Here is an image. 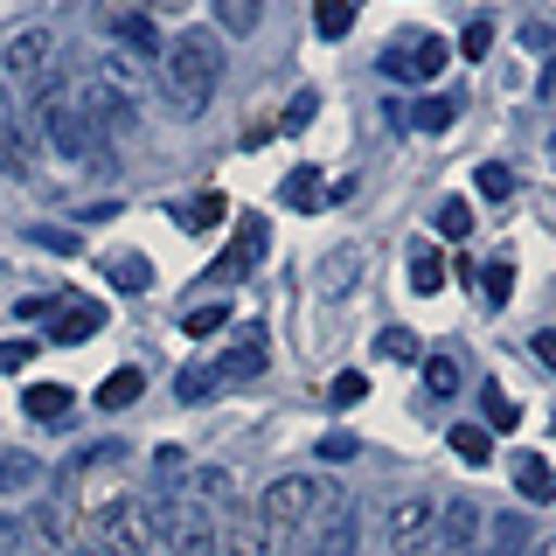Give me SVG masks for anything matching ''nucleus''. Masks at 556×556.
<instances>
[{"label":"nucleus","mask_w":556,"mask_h":556,"mask_svg":"<svg viewBox=\"0 0 556 556\" xmlns=\"http://www.w3.org/2000/svg\"><path fill=\"white\" fill-rule=\"evenodd\" d=\"M223 556H271V529L257 501H230L223 508Z\"/></svg>","instance_id":"11"},{"label":"nucleus","mask_w":556,"mask_h":556,"mask_svg":"<svg viewBox=\"0 0 556 556\" xmlns=\"http://www.w3.org/2000/svg\"><path fill=\"white\" fill-rule=\"evenodd\" d=\"M208 390H216V369H188L181 376V404H202Z\"/></svg>","instance_id":"42"},{"label":"nucleus","mask_w":556,"mask_h":556,"mask_svg":"<svg viewBox=\"0 0 556 556\" xmlns=\"http://www.w3.org/2000/svg\"><path fill=\"white\" fill-rule=\"evenodd\" d=\"M480 300L486 306H508L515 300V265H508V257H494V265L480 271Z\"/></svg>","instance_id":"28"},{"label":"nucleus","mask_w":556,"mask_h":556,"mask_svg":"<svg viewBox=\"0 0 556 556\" xmlns=\"http://www.w3.org/2000/svg\"><path fill=\"white\" fill-rule=\"evenodd\" d=\"M223 327H230V306H202V313H188V334H195V341L223 334Z\"/></svg>","instance_id":"37"},{"label":"nucleus","mask_w":556,"mask_h":556,"mask_svg":"<svg viewBox=\"0 0 556 556\" xmlns=\"http://www.w3.org/2000/svg\"><path fill=\"white\" fill-rule=\"evenodd\" d=\"M98 327H104V306H98V300H70V306H56V341L77 348V341H91Z\"/></svg>","instance_id":"16"},{"label":"nucleus","mask_w":556,"mask_h":556,"mask_svg":"<svg viewBox=\"0 0 556 556\" xmlns=\"http://www.w3.org/2000/svg\"><path fill=\"white\" fill-rule=\"evenodd\" d=\"M431 230H439L445 243H466V237H473V202H466V195H445L439 216H431Z\"/></svg>","instance_id":"20"},{"label":"nucleus","mask_w":556,"mask_h":556,"mask_svg":"<svg viewBox=\"0 0 556 556\" xmlns=\"http://www.w3.org/2000/svg\"><path fill=\"white\" fill-rule=\"evenodd\" d=\"M535 355H543L549 369H556V334H535Z\"/></svg>","instance_id":"45"},{"label":"nucleus","mask_w":556,"mask_h":556,"mask_svg":"<svg viewBox=\"0 0 556 556\" xmlns=\"http://www.w3.org/2000/svg\"><path fill=\"white\" fill-rule=\"evenodd\" d=\"M306 556H355V494H334L320 515V529H313Z\"/></svg>","instance_id":"13"},{"label":"nucleus","mask_w":556,"mask_h":556,"mask_svg":"<svg viewBox=\"0 0 556 556\" xmlns=\"http://www.w3.org/2000/svg\"><path fill=\"white\" fill-rule=\"evenodd\" d=\"M410 112H417V118H410L417 132H445L452 118H459V104H452V98H425V104H410Z\"/></svg>","instance_id":"30"},{"label":"nucleus","mask_w":556,"mask_h":556,"mask_svg":"<svg viewBox=\"0 0 556 556\" xmlns=\"http://www.w3.org/2000/svg\"><path fill=\"white\" fill-rule=\"evenodd\" d=\"M243 265H251V251L237 243V251H223L216 265H208V278H216V286H237V278H243Z\"/></svg>","instance_id":"39"},{"label":"nucleus","mask_w":556,"mask_h":556,"mask_svg":"<svg viewBox=\"0 0 556 556\" xmlns=\"http://www.w3.org/2000/svg\"><path fill=\"white\" fill-rule=\"evenodd\" d=\"M486 49H494V22H466V35H459V56H486Z\"/></svg>","instance_id":"38"},{"label":"nucleus","mask_w":556,"mask_h":556,"mask_svg":"<svg viewBox=\"0 0 556 556\" xmlns=\"http://www.w3.org/2000/svg\"><path fill=\"white\" fill-rule=\"evenodd\" d=\"M35 480V459H0V486H28Z\"/></svg>","instance_id":"43"},{"label":"nucleus","mask_w":556,"mask_h":556,"mask_svg":"<svg viewBox=\"0 0 556 556\" xmlns=\"http://www.w3.org/2000/svg\"><path fill=\"white\" fill-rule=\"evenodd\" d=\"M549 431H556V417H549Z\"/></svg>","instance_id":"49"},{"label":"nucleus","mask_w":556,"mask_h":556,"mask_svg":"<svg viewBox=\"0 0 556 556\" xmlns=\"http://www.w3.org/2000/svg\"><path fill=\"white\" fill-rule=\"evenodd\" d=\"M410 286L425 292V300H431V292H445V257L439 251H417L410 257Z\"/></svg>","instance_id":"29"},{"label":"nucleus","mask_w":556,"mask_h":556,"mask_svg":"<svg viewBox=\"0 0 556 556\" xmlns=\"http://www.w3.org/2000/svg\"><path fill=\"white\" fill-rule=\"evenodd\" d=\"M355 8H362V0H313V28L341 42V35L355 28Z\"/></svg>","instance_id":"24"},{"label":"nucleus","mask_w":556,"mask_h":556,"mask_svg":"<svg viewBox=\"0 0 556 556\" xmlns=\"http://www.w3.org/2000/svg\"><path fill=\"white\" fill-rule=\"evenodd\" d=\"M480 410H486V431H515L521 425V404H515V396H501V382H486V390H480Z\"/></svg>","instance_id":"25"},{"label":"nucleus","mask_w":556,"mask_h":556,"mask_svg":"<svg viewBox=\"0 0 556 556\" xmlns=\"http://www.w3.org/2000/svg\"><path fill=\"white\" fill-rule=\"evenodd\" d=\"M208 14H216L223 35H257V22H265V0H208Z\"/></svg>","instance_id":"18"},{"label":"nucleus","mask_w":556,"mask_h":556,"mask_svg":"<svg viewBox=\"0 0 556 556\" xmlns=\"http://www.w3.org/2000/svg\"><path fill=\"white\" fill-rule=\"evenodd\" d=\"M286 202H292V208H320V202H327V174H320V167H292V174H286Z\"/></svg>","instance_id":"22"},{"label":"nucleus","mask_w":556,"mask_h":556,"mask_svg":"<svg viewBox=\"0 0 556 556\" xmlns=\"http://www.w3.org/2000/svg\"><path fill=\"white\" fill-rule=\"evenodd\" d=\"M425 382L439 396H459V362H452V355H425Z\"/></svg>","instance_id":"32"},{"label":"nucleus","mask_w":556,"mask_h":556,"mask_svg":"<svg viewBox=\"0 0 556 556\" xmlns=\"http://www.w3.org/2000/svg\"><path fill=\"white\" fill-rule=\"evenodd\" d=\"M98 28L112 35V42H126L132 56H161V49H167V42H161V28H153L139 8H112V0H104V8H98Z\"/></svg>","instance_id":"12"},{"label":"nucleus","mask_w":556,"mask_h":556,"mask_svg":"<svg viewBox=\"0 0 556 556\" xmlns=\"http://www.w3.org/2000/svg\"><path fill=\"white\" fill-rule=\"evenodd\" d=\"M28 126L49 139V147L63 153V161H104V147L91 139V126H84V112L70 104L63 91H49V98H35L28 104Z\"/></svg>","instance_id":"5"},{"label":"nucleus","mask_w":556,"mask_h":556,"mask_svg":"<svg viewBox=\"0 0 556 556\" xmlns=\"http://www.w3.org/2000/svg\"><path fill=\"white\" fill-rule=\"evenodd\" d=\"M313 118H320V91H292V104H286V132H306Z\"/></svg>","instance_id":"34"},{"label":"nucleus","mask_w":556,"mask_h":556,"mask_svg":"<svg viewBox=\"0 0 556 556\" xmlns=\"http://www.w3.org/2000/svg\"><path fill=\"white\" fill-rule=\"evenodd\" d=\"M35 243H49V251H77V237H70V230H35Z\"/></svg>","instance_id":"44"},{"label":"nucleus","mask_w":556,"mask_h":556,"mask_svg":"<svg viewBox=\"0 0 556 556\" xmlns=\"http://www.w3.org/2000/svg\"><path fill=\"white\" fill-rule=\"evenodd\" d=\"M223 216H230V202L208 188V195H188L181 208H174V223H181L188 237H208V230H223Z\"/></svg>","instance_id":"15"},{"label":"nucleus","mask_w":556,"mask_h":556,"mask_svg":"<svg viewBox=\"0 0 556 556\" xmlns=\"http://www.w3.org/2000/svg\"><path fill=\"white\" fill-rule=\"evenodd\" d=\"M515 486H521L529 501H556V473H549V459L521 452V459H515Z\"/></svg>","instance_id":"21"},{"label":"nucleus","mask_w":556,"mask_h":556,"mask_svg":"<svg viewBox=\"0 0 556 556\" xmlns=\"http://www.w3.org/2000/svg\"><path fill=\"white\" fill-rule=\"evenodd\" d=\"M445 56H452L445 35H404V42L382 49L376 63H382V77H390V84H431L445 70Z\"/></svg>","instance_id":"7"},{"label":"nucleus","mask_w":556,"mask_h":556,"mask_svg":"<svg viewBox=\"0 0 556 556\" xmlns=\"http://www.w3.org/2000/svg\"><path fill=\"white\" fill-rule=\"evenodd\" d=\"M480 195H486V202H508V195H515V174L501 167V161H486V167H480Z\"/></svg>","instance_id":"36"},{"label":"nucleus","mask_w":556,"mask_h":556,"mask_svg":"<svg viewBox=\"0 0 556 556\" xmlns=\"http://www.w3.org/2000/svg\"><path fill=\"white\" fill-rule=\"evenodd\" d=\"M341 486H327L320 473H278L265 486V529H271V556H306L313 543V529H320V515H327V501H334Z\"/></svg>","instance_id":"2"},{"label":"nucleus","mask_w":556,"mask_h":556,"mask_svg":"<svg viewBox=\"0 0 556 556\" xmlns=\"http://www.w3.org/2000/svg\"><path fill=\"white\" fill-rule=\"evenodd\" d=\"M77 112H84V126H91V139H98L104 153H112V139L132 132V91H126V84H112V77H91V84H84Z\"/></svg>","instance_id":"6"},{"label":"nucleus","mask_w":556,"mask_h":556,"mask_svg":"<svg viewBox=\"0 0 556 556\" xmlns=\"http://www.w3.org/2000/svg\"><path fill=\"white\" fill-rule=\"evenodd\" d=\"M425 556H480V501L473 494H452L439 508V529H431Z\"/></svg>","instance_id":"9"},{"label":"nucleus","mask_w":556,"mask_h":556,"mask_svg":"<svg viewBox=\"0 0 556 556\" xmlns=\"http://www.w3.org/2000/svg\"><path fill=\"white\" fill-rule=\"evenodd\" d=\"M70 404H77V396H70V382H35V390L22 396V410L35 417V425H56V417H70Z\"/></svg>","instance_id":"17"},{"label":"nucleus","mask_w":556,"mask_h":556,"mask_svg":"<svg viewBox=\"0 0 556 556\" xmlns=\"http://www.w3.org/2000/svg\"><path fill=\"white\" fill-rule=\"evenodd\" d=\"M77 556H139V549L126 543V535H112V529H98V521H91V529H84V543H77Z\"/></svg>","instance_id":"31"},{"label":"nucleus","mask_w":556,"mask_h":556,"mask_svg":"<svg viewBox=\"0 0 556 556\" xmlns=\"http://www.w3.org/2000/svg\"><path fill=\"white\" fill-rule=\"evenodd\" d=\"M35 556H49V549H35Z\"/></svg>","instance_id":"48"},{"label":"nucleus","mask_w":556,"mask_h":556,"mask_svg":"<svg viewBox=\"0 0 556 556\" xmlns=\"http://www.w3.org/2000/svg\"><path fill=\"white\" fill-rule=\"evenodd\" d=\"M515 549H529V529H521V515H501L494 521V556H515Z\"/></svg>","instance_id":"35"},{"label":"nucleus","mask_w":556,"mask_h":556,"mask_svg":"<svg viewBox=\"0 0 556 556\" xmlns=\"http://www.w3.org/2000/svg\"><path fill=\"white\" fill-rule=\"evenodd\" d=\"M0 70H8V91H22L28 104L63 91V70H56V35L49 28H22L8 42V56H0Z\"/></svg>","instance_id":"4"},{"label":"nucleus","mask_w":556,"mask_h":556,"mask_svg":"<svg viewBox=\"0 0 556 556\" xmlns=\"http://www.w3.org/2000/svg\"><path fill=\"white\" fill-rule=\"evenodd\" d=\"M529 556H556V535H543V543H529Z\"/></svg>","instance_id":"46"},{"label":"nucleus","mask_w":556,"mask_h":556,"mask_svg":"<svg viewBox=\"0 0 556 556\" xmlns=\"http://www.w3.org/2000/svg\"><path fill=\"white\" fill-rule=\"evenodd\" d=\"M313 452H320L327 466H341V459H355V452H362V439H348V431H327V439L313 445Z\"/></svg>","instance_id":"40"},{"label":"nucleus","mask_w":556,"mask_h":556,"mask_svg":"<svg viewBox=\"0 0 556 556\" xmlns=\"http://www.w3.org/2000/svg\"><path fill=\"white\" fill-rule=\"evenodd\" d=\"M0 174L8 181H35V126L8 84H0Z\"/></svg>","instance_id":"8"},{"label":"nucleus","mask_w":556,"mask_h":556,"mask_svg":"<svg viewBox=\"0 0 556 556\" xmlns=\"http://www.w3.org/2000/svg\"><path fill=\"white\" fill-rule=\"evenodd\" d=\"M376 355L382 362H425V341H417V327H382V334H376Z\"/></svg>","instance_id":"23"},{"label":"nucleus","mask_w":556,"mask_h":556,"mask_svg":"<svg viewBox=\"0 0 556 556\" xmlns=\"http://www.w3.org/2000/svg\"><path fill=\"white\" fill-rule=\"evenodd\" d=\"M216 84H223V35L216 28H188L161 49V91H167L174 118H202Z\"/></svg>","instance_id":"1"},{"label":"nucleus","mask_w":556,"mask_h":556,"mask_svg":"<svg viewBox=\"0 0 556 556\" xmlns=\"http://www.w3.org/2000/svg\"><path fill=\"white\" fill-rule=\"evenodd\" d=\"M153 535L167 543V556H223L216 508H208V501H195V494L161 501V508H153Z\"/></svg>","instance_id":"3"},{"label":"nucleus","mask_w":556,"mask_h":556,"mask_svg":"<svg viewBox=\"0 0 556 556\" xmlns=\"http://www.w3.org/2000/svg\"><path fill=\"white\" fill-rule=\"evenodd\" d=\"M452 452H459L466 466H486V459H494V431H486V425H459V431H452Z\"/></svg>","instance_id":"26"},{"label":"nucleus","mask_w":556,"mask_h":556,"mask_svg":"<svg viewBox=\"0 0 556 556\" xmlns=\"http://www.w3.org/2000/svg\"><path fill=\"white\" fill-rule=\"evenodd\" d=\"M265 327H243L237 334V348H223V362H216V382H237V376H257L265 369Z\"/></svg>","instance_id":"14"},{"label":"nucleus","mask_w":556,"mask_h":556,"mask_svg":"<svg viewBox=\"0 0 556 556\" xmlns=\"http://www.w3.org/2000/svg\"><path fill=\"white\" fill-rule=\"evenodd\" d=\"M167 8H181V0H167Z\"/></svg>","instance_id":"47"},{"label":"nucleus","mask_w":556,"mask_h":556,"mask_svg":"<svg viewBox=\"0 0 556 556\" xmlns=\"http://www.w3.org/2000/svg\"><path fill=\"white\" fill-rule=\"evenodd\" d=\"M327 396H334L341 410H348V404H362V396H369V376H362V369H341L334 382H327Z\"/></svg>","instance_id":"33"},{"label":"nucleus","mask_w":556,"mask_h":556,"mask_svg":"<svg viewBox=\"0 0 556 556\" xmlns=\"http://www.w3.org/2000/svg\"><path fill=\"white\" fill-rule=\"evenodd\" d=\"M431 529H439V501H431V494H404L390 508V556H425Z\"/></svg>","instance_id":"10"},{"label":"nucleus","mask_w":556,"mask_h":556,"mask_svg":"<svg viewBox=\"0 0 556 556\" xmlns=\"http://www.w3.org/2000/svg\"><path fill=\"white\" fill-rule=\"evenodd\" d=\"M139 390H147V376H139V369H112V376L98 382V410H132Z\"/></svg>","instance_id":"19"},{"label":"nucleus","mask_w":556,"mask_h":556,"mask_svg":"<svg viewBox=\"0 0 556 556\" xmlns=\"http://www.w3.org/2000/svg\"><path fill=\"white\" fill-rule=\"evenodd\" d=\"M104 265H112L118 292H147V286H153V265H147L139 251H118V257H104Z\"/></svg>","instance_id":"27"},{"label":"nucleus","mask_w":556,"mask_h":556,"mask_svg":"<svg viewBox=\"0 0 556 556\" xmlns=\"http://www.w3.org/2000/svg\"><path fill=\"white\" fill-rule=\"evenodd\" d=\"M28 362H35V341H0V376L28 369Z\"/></svg>","instance_id":"41"}]
</instances>
